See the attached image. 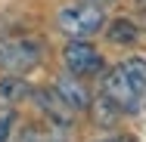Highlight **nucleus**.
<instances>
[{"label": "nucleus", "mask_w": 146, "mask_h": 142, "mask_svg": "<svg viewBox=\"0 0 146 142\" xmlns=\"http://www.w3.org/2000/svg\"><path fill=\"white\" fill-rule=\"evenodd\" d=\"M59 25L65 34H75V37H90L106 25L103 19V9L100 6H90V3H78V6H65L59 12Z\"/></svg>", "instance_id": "obj_1"}, {"label": "nucleus", "mask_w": 146, "mask_h": 142, "mask_svg": "<svg viewBox=\"0 0 146 142\" xmlns=\"http://www.w3.org/2000/svg\"><path fill=\"white\" fill-rule=\"evenodd\" d=\"M106 96H109V102H115L118 108H124V111H137L140 108V90L127 80V74L121 71V65H118L115 71L106 77Z\"/></svg>", "instance_id": "obj_2"}, {"label": "nucleus", "mask_w": 146, "mask_h": 142, "mask_svg": "<svg viewBox=\"0 0 146 142\" xmlns=\"http://www.w3.org/2000/svg\"><path fill=\"white\" fill-rule=\"evenodd\" d=\"M62 59H65V68H68L72 74H96V71L103 68V56H100L90 43H84V40H72V43L65 46Z\"/></svg>", "instance_id": "obj_3"}, {"label": "nucleus", "mask_w": 146, "mask_h": 142, "mask_svg": "<svg viewBox=\"0 0 146 142\" xmlns=\"http://www.w3.org/2000/svg\"><path fill=\"white\" fill-rule=\"evenodd\" d=\"M40 59V50L34 40H16V43H6L0 46V65L6 71H25V68H34Z\"/></svg>", "instance_id": "obj_4"}, {"label": "nucleus", "mask_w": 146, "mask_h": 142, "mask_svg": "<svg viewBox=\"0 0 146 142\" xmlns=\"http://www.w3.org/2000/svg\"><path fill=\"white\" fill-rule=\"evenodd\" d=\"M56 99H62V105L65 108H84L87 105V90L81 84H75V77H59L56 84Z\"/></svg>", "instance_id": "obj_5"}, {"label": "nucleus", "mask_w": 146, "mask_h": 142, "mask_svg": "<svg viewBox=\"0 0 146 142\" xmlns=\"http://www.w3.org/2000/svg\"><path fill=\"white\" fill-rule=\"evenodd\" d=\"M28 93H31V86L25 84V80H19V77L0 80V102H3V105H16V102H22Z\"/></svg>", "instance_id": "obj_6"}, {"label": "nucleus", "mask_w": 146, "mask_h": 142, "mask_svg": "<svg viewBox=\"0 0 146 142\" xmlns=\"http://www.w3.org/2000/svg\"><path fill=\"white\" fill-rule=\"evenodd\" d=\"M109 40H115V43H134L137 40V25L127 22V19H115L109 25Z\"/></svg>", "instance_id": "obj_7"}, {"label": "nucleus", "mask_w": 146, "mask_h": 142, "mask_svg": "<svg viewBox=\"0 0 146 142\" xmlns=\"http://www.w3.org/2000/svg\"><path fill=\"white\" fill-rule=\"evenodd\" d=\"M121 71L127 74V80L137 86L140 93L146 90V62H143V59H127V62L121 65Z\"/></svg>", "instance_id": "obj_8"}, {"label": "nucleus", "mask_w": 146, "mask_h": 142, "mask_svg": "<svg viewBox=\"0 0 146 142\" xmlns=\"http://www.w3.org/2000/svg\"><path fill=\"white\" fill-rule=\"evenodd\" d=\"M9 136V117H0V142H6Z\"/></svg>", "instance_id": "obj_9"}, {"label": "nucleus", "mask_w": 146, "mask_h": 142, "mask_svg": "<svg viewBox=\"0 0 146 142\" xmlns=\"http://www.w3.org/2000/svg\"><path fill=\"white\" fill-rule=\"evenodd\" d=\"M106 3H112V0H90V6H106Z\"/></svg>", "instance_id": "obj_10"}]
</instances>
